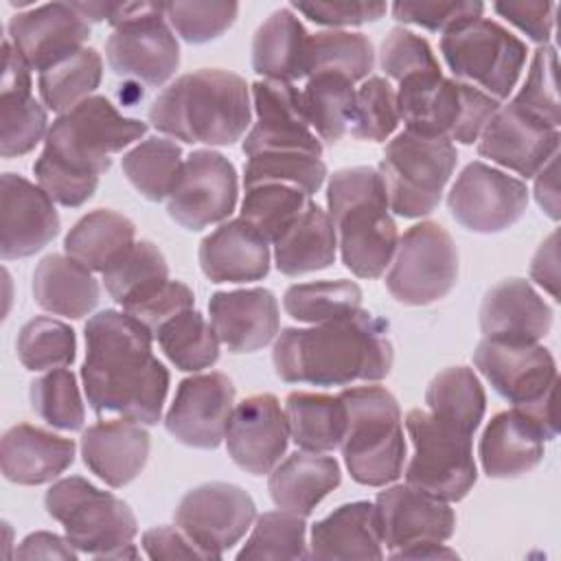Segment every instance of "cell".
Instances as JSON below:
<instances>
[{"label": "cell", "mask_w": 561, "mask_h": 561, "mask_svg": "<svg viewBox=\"0 0 561 561\" xmlns=\"http://www.w3.org/2000/svg\"><path fill=\"white\" fill-rule=\"evenodd\" d=\"M153 333L125 311L105 309L85 324L81 368L90 408L103 416L156 425L169 392V370L151 351Z\"/></svg>", "instance_id": "obj_1"}, {"label": "cell", "mask_w": 561, "mask_h": 561, "mask_svg": "<svg viewBox=\"0 0 561 561\" xmlns=\"http://www.w3.org/2000/svg\"><path fill=\"white\" fill-rule=\"evenodd\" d=\"M392 357L388 322L364 309L307 329H283L272 351L283 381L322 388L379 381L390 373Z\"/></svg>", "instance_id": "obj_2"}, {"label": "cell", "mask_w": 561, "mask_h": 561, "mask_svg": "<svg viewBox=\"0 0 561 561\" xmlns=\"http://www.w3.org/2000/svg\"><path fill=\"white\" fill-rule=\"evenodd\" d=\"M252 116L248 83L221 68L186 72L169 83L149 107V123L164 136L224 147L237 142Z\"/></svg>", "instance_id": "obj_3"}, {"label": "cell", "mask_w": 561, "mask_h": 561, "mask_svg": "<svg viewBox=\"0 0 561 561\" xmlns=\"http://www.w3.org/2000/svg\"><path fill=\"white\" fill-rule=\"evenodd\" d=\"M327 206L344 267L359 278H379L399 243L379 169L348 167L335 171L327 186Z\"/></svg>", "instance_id": "obj_4"}, {"label": "cell", "mask_w": 561, "mask_h": 561, "mask_svg": "<svg viewBox=\"0 0 561 561\" xmlns=\"http://www.w3.org/2000/svg\"><path fill=\"white\" fill-rule=\"evenodd\" d=\"M480 421L436 408H414L405 414V430L414 454L405 469V484L445 502L462 500L476 484L473 434Z\"/></svg>", "instance_id": "obj_5"}, {"label": "cell", "mask_w": 561, "mask_h": 561, "mask_svg": "<svg viewBox=\"0 0 561 561\" xmlns=\"http://www.w3.org/2000/svg\"><path fill=\"white\" fill-rule=\"evenodd\" d=\"M147 131V125L123 116L110 99L92 94L57 116L48 127L37 162L75 178L99 180L112 167V153L123 151Z\"/></svg>", "instance_id": "obj_6"}, {"label": "cell", "mask_w": 561, "mask_h": 561, "mask_svg": "<svg viewBox=\"0 0 561 561\" xmlns=\"http://www.w3.org/2000/svg\"><path fill=\"white\" fill-rule=\"evenodd\" d=\"M346 432L340 443L351 478L364 486H386L403 471L405 438L397 399L381 386H355L340 392Z\"/></svg>", "instance_id": "obj_7"}, {"label": "cell", "mask_w": 561, "mask_h": 561, "mask_svg": "<svg viewBox=\"0 0 561 561\" xmlns=\"http://www.w3.org/2000/svg\"><path fill=\"white\" fill-rule=\"evenodd\" d=\"M46 513L64 526L66 539L96 559H136L138 522L131 508L81 476L55 482L44 495Z\"/></svg>", "instance_id": "obj_8"}, {"label": "cell", "mask_w": 561, "mask_h": 561, "mask_svg": "<svg viewBox=\"0 0 561 561\" xmlns=\"http://www.w3.org/2000/svg\"><path fill=\"white\" fill-rule=\"evenodd\" d=\"M497 107V99L458 79H445L443 72L403 79L397 90L399 121L405 129L460 145H473Z\"/></svg>", "instance_id": "obj_9"}, {"label": "cell", "mask_w": 561, "mask_h": 561, "mask_svg": "<svg viewBox=\"0 0 561 561\" xmlns=\"http://www.w3.org/2000/svg\"><path fill=\"white\" fill-rule=\"evenodd\" d=\"M456 145L445 136H423L410 129L397 134L383 151L379 173L394 215L416 219L430 215L456 169Z\"/></svg>", "instance_id": "obj_10"}, {"label": "cell", "mask_w": 561, "mask_h": 561, "mask_svg": "<svg viewBox=\"0 0 561 561\" xmlns=\"http://www.w3.org/2000/svg\"><path fill=\"white\" fill-rule=\"evenodd\" d=\"M114 26L105 44L112 72L158 88L180 66V44L171 33L164 4L116 2L110 18Z\"/></svg>", "instance_id": "obj_11"}, {"label": "cell", "mask_w": 561, "mask_h": 561, "mask_svg": "<svg viewBox=\"0 0 561 561\" xmlns=\"http://www.w3.org/2000/svg\"><path fill=\"white\" fill-rule=\"evenodd\" d=\"M440 53L458 81L497 101L508 99L526 64V44L486 18L447 31Z\"/></svg>", "instance_id": "obj_12"}, {"label": "cell", "mask_w": 561, "mask_h": 561, "mask_svg": "<svg viewBox=\"0 0 561 561\" xmlns=\"http://www.w3.org/2000/svg\"><path fill=\"white\" fill-rule=\"evenodd\" d=\"M458 280V250L451 234L436 221L414 224L397 243L386 287L397 302L410 307L445 298Z\"/></svg>", "instance_id": "obj_13"}, {"label": "cell", "mask_w": 561, "mask_h": 561, "mask_svg": "<svg viewBox=\"0 0 561 561\" xmlns=\"http://www.w3.org/2000/svg\"><path fill=\"white\" fill-rule=\"evenodd\" d=\"M175 526L199 546L208 559H221L248 533L256 504L237 484L206 482L191 489L178 504Z\"/></svg>", "instance_id": "obj_14"}, {"label": "cell", "mask_w": 561, "mask_h": 561, "mask_svg": "<svg viewBox=\"0 0 561 561\" xmlns=\"http://www.w3.org/2000/svg\"><path fill=\"white\" fill-rule=\"evenodd\" d=\"M473 366L513 408L530 410L554 399L557 364L550 351L537 342L524 344L484 337L473 351Z\"/></svg>", "instance_id": "obj_15"}, {"label": "cell", "mask_w": 561, "mask_h": 561, "mask_svg": "<svg viewBox=\"0 0 561 561\" xmlns=\"http://www.w3.org/2000/svg\"><path fill=\"white\" fill-rule=\"evenodd\" d=\"M239 184L234 164L213 149L193 151L167 197V213L186 230L224 221L237 206Z\"/></svg>", "instance_id": "obj_16"}, {"label": "cell", "mask_w": 561, "mask_h": 561, "mask_svg": "<svg viewBox=\"0 0 561 561\" xmlns=\"http://www.w3.org/2000/svg\"><path fill=\"white\" fill-rule=\"evenodd\" d=\"M528 204L526 184L484 162H469L447 195L451 217L467 230L493 234L522 219Z\"/></svg>", "instance_id": "obj_17"}, {"label": "cell", "mask_w": 561, "mask_h": 561, "mask_svg": "<svg viewBox=\"0 0 561 561\" xmlns=\"http://www.w3.org/2000/svg\"><path fill=\"white\" fill-rule=\"evenodd\" d=\"M375 511L390 559L414 546L445 543L456 528V513L449 502L410 484L381 491L375 500Z\"/></svg>", "instance_id": "obj_18"}, {"label": "cell", "mask_w": 561, "mask_h": 561, "mask_svg": "<svg viewBox=\"0 0 561 561\" xmlns=\"http://www.w3.org/2000/svg\"><path fill=\"white\" fill-rule=\"evenodd\" d=\"M252 103L256 123L248 131L241 149L256 156L267 151H298L322 156V142L311 131L300 103V90L287 81H254Z\"/></svg>", "instance_id": "obj_19"}, {"label": "cell", "mask_w": 561, "mask_h": 561, "mask_svg": "<svg viewBox=\"0 0 561 561\" xmlns=\"http://www.w3.org/2000/svg\"><path fill=\"white\" fill-rule=\"evenodd\" d=\"M232 408L234 386L224 373L193 375L180 381L164 427L182 445L215 449L224 440Z\"/></svg>", "instance_id": "obj_20"}, {"label": "cell", "mask_w": 561, "mask_h": 561, "mask_svg": "<svg viewBox=\"0 0 561 561\" xmlns=\"http://www.w3.org/2000/svg\"><path fill=\"white\" fill-rule=\"evenodd\" d=\"M9 42L39 75L72 57L90 37V22L72 2H50L20 11L9 20Z\"/></svg>", "instance_id": "obj_21"}, {"label": "cell", "mask_w": 561, "mask_h": 561, "mask_svg": "<svg viewBox=\"0 0 561 561\" xmlns=\"http://www.w3.org/2000/svg\"><path fill=\"white\" fill-rule=\"evenodd\" d=\"M224 440L237 467L252 476L270 473L289 443V425L280 401L270 392L239 401L228 419Z\"/></svg>", "instance_id": "obj_22"}, {"label": "cell", "mask_w": 561, "mask_h": 561, "mask_svg": "<svg viewBox=\"0 0 561 561\" xmlns=\"http://www.w3.org/2000/svg\"><path fill=\"white\" fill-rule=\"evenodd\" d=\"M559 129L530 116L513 101L500 105L478 138V153L491 162L535 178L559 151Z\"/></svg>", "instance_id": "obj_23"}, {"label": "cell", "mask_w": 561, "mask_h": 561, "mask_svg": "<svg viewBox=\"0 0 561 561\" xmlns=\"http://www.w3.org/2000/svg\"><path fill=\"white\" fill-rule=\"evenodd\" d=\"M59 215L50 195L15 173L0 180V254L26 259L59 234Z\"/></svg>", "instance_id": "obj_24"}, {"label": "cell", "mask_w": 561, "mask_h": 561, "mask_svg": "<svg viewBox=\"0 0 561 561\" xmlns=\"http://www.w3.org/2000/svg\"><path fill=\"white\" fill-rule=\"evenodd\" d=\"M210 324L230 353H254L267 346L280 327L278 300L265 287L217 291L208 300Z\"/></svg>", "instance_id": "obj_25"}, {"label": "cell", "mask_w": 561, "mask_h": 561, "mask_svg": "<svg viewBox=\"0 0 561 561\" xmlns=\"http://www.w3.org/2000/svg\"><path fill=\"white\" fill-rule=\"evenodd\" d=\"M2 53L0 153L15 158L28 153L48 134V116L31 92V68L9 39H4Z\"/></svg>", "instance_id": "obj_26"}, {"label": "cell", "mask_w": 561, "mask_h": 561, "mask_svg": "<svg viewBox=\"0 0 561 561\" xmlns=\"http://www.w3.org/2000/svg\"><path fill=\"white\" fill-rule=\"evenodd\" d=\"M552 327L550 305L524 278L493 285L480 305V331L497 342L535 344Z\"/></svg>", "instance_id": "obj_27"}, {"label": "cell", "mask_w": 561, "mask_h": 561, "mask_svg": "<svg viewBox=\"0 0 561 561\" xmlns=\"http://www.w3.org/2000/svg\"><path fill=\"white\" fill-rule=\"evenodd\" d=\"M149 447L151 440L142 423L127 419L101 421L81 434L85 467L114 489L140 476L149 458Z\"/></svg>", "instance_id": "obj_28"}, {"label": "cell", "mask_w": 561, "mask_h": 561, "mask_svg": "<svg viewBox=\"0 0 561 561\" xmlns=\"http://www.w3.org/2000/svg\"><path fill=\"white\" fill-rule=\"evenodd\" d=\"M199 267L213 283L261 280L270 272V241L245 219H230L199 243Z\"/></svg>", "instance_id": "obj_29"}, {"label": "cell", "mask_w": 561, "mask_h": 561, "mask_svg": "<svg viewBox=\"0 0 561 561\" xmlns=\"http://www.w3.org/2000/svg\"><path fill=\"white\" fill-rule=\"evenodd\" d=\"M75 460V443L48 430L18 423L0 440V467L9 482L35 486L53 482Z\"/></svg>", "instance_id": "obj_30"}, {"label": "cell", "mask_w": 561, "mask_h": 561, "mask_svg": "<svg viewBox=\"0 0 561 561\" xmlns=\"http://www.w3.org/2000/svg\"><path fill=\"white\" fill-rule=\"evenodd\" d=\"M543 432L517 408L497 412L482 432L478 456L489 478H517L543 460Z\"/></svg>", "instance_id": "obj_31"}, {"label": "cell", "mask_w": 561, "mask_h": 561, "mask_svg": "<svg viewBox=\"0 0 561 561\" xmlns=\"http://www.w3.org/2000/svg\"><path fill=\"white\" fill-rule=\"evenodd\" d=\"M377 511L370 502H348L311 526L309 559H383Z\"/></svg>", "instance_id": "obj_32"}, {"label": "cell", "mask_w": 561, "mask_h": 561, "mask_svg": "<svg viewBox=\"0 0 561 561\" xmlns=\"http://www.w3.org/2000/svg\"><path fill=\"white\" fill-rule=\"evenodd\" d=\"M342 471L335 458L316 451H296L270 471L267 489L272 502L287 513L307 517L340 486Z\"/></svg>", "instance_id": "obj_33"}, {"label": "cell", "mask_w": 561, "mask_h": 561, "mask_svg": "<svg viewBox=\"0 0 561 561\" xmlns=\"http://www.w3.org/2000/svg\"><path fill=\"white\" fill-rule=\"evenodd\" d=\"M307 28L291 9H276L254 33L252 68L267 81H287L307 77Z\"/></svg>", "instance_id": "obj_34"}, {"label": "cell", "mask_w": 561, "mask_h": 561, "mask_svg": "<svg viewBox=\"0 0 561 561\" xmlns=\"http://www.w3.org/2000/svg\"><path fill=\"white\" fill-rule=\"evenodd\" d=\"M99 296L92 270L68 254H48L33 272V298L44 311L83 318L99 305Z\"/></svg>", "instance_id": "obj_35"}, {"label": "cell", "mask_w": 561, "mask_h": 561, "mask_svg": "<svg viewBox=\"0 0 561 561\" xmlns=\"http://www.w3.org/2000/svg\"><path fill=\"white\" fill-rule=\"evenodd\" d=\"M337 237L327 210L309 204L307 210L274 241V263L285 276H302L335 261Z\"/></svg>", "instance_id": "obj_36"}, {"label": "cell", "mask_w": 561, "mask_h": 561, "mask_svg": "<svg viewBox=\"0 0 561 561\" xmlns=\"http://www.w3.org/2000/svg\"><path fill=\"white\" fill-rule=\"evenodd\" d=\"M136 226L129 217L99 208L83 215L66 234L64 250L92 272H105L131 243Z\"/></svg>", "instance_id": "obj_37"}, {"label": "cell", "mask_w": 561, "mask_h": 561, "mask_svg": "<svg viewBox=\"0 0 561 561\" xmlns=\"http://www.w3.org/2000/svg\"><path fill=\"white\" fill-rule=\"evenodd\" d=\"M289 438L305 451H333L346 432V408L340 394L291 392L285 399Z\"/></svg>", "instance_id": "obj_38"}, {"label": "cell", "mask_w": 561, "mask_h": 561, "mask_svg": "<svg viewBox=\"0 0 561 561\" xmlns=\"http://www.w3.org/2000/svg\"><path fill=\"white\" fill-rule=\"evenodd\" d=\"M355 92L353 81L340 72L322 70L307 77V85L300 90V103L320 140L335 145L348 131Z\"/></svg>", "instance_id": "obj_39"}, {"label": "cell", "mask_w": 561, "mask_h": 561, "mask_svg": "<svg viewBox=\"0 0 561 561\" xmlns=\"http://www.w3.org/2000/svg\"><path fill=\"white\" fill-rule=\"evenodd\" d=\"M167 359L186 373L213 366L219 359V337L206 318L195 309H184L167 320L153 335Z\"/></svg>", "instance_id": "obj_40"}, {"label": "cell", "mask_w": 561, "mask_h": 561, "mask_svg": "<svg viewBox=\"0 0 561 561\" xmlns=\"http://www.w3.org/2000/svg\"><path fill=\"white\" fill-rule=\"evenodd\" d=\"M101 274L110 298L127 307L169 280V265L158 245L151 241H134Z\"/></svg>", "instance_id": "obj_41"}, {"label": "cell", "mask_w": 561, "mask_h": 561, "mask_svg": "<svg viewBox=\"0 0 561 561\" xmlns=\"http://www.w3.org/2000/svg\"><path fill=\"white\" fill-rule=\"evenodd\" d=\"M123 173L131 186L149 202H162L171 195L180 171L182 149L169 138H147L123 156Z\"/></svg>", "instance_id": "obj_42"}, {"label": "cell", "mask_w": 561, "mask_h": 561, "mask_svg": "<svg viewBox=\"0 0 561 561\" xmlns=\"http://www.w3.org/2000/svg\"><path fill=\"white\" fill-rule=\"evenodd\" d=\"M101 55L94 48H81L39 75V96L48 110L64 114L92 96L101 83Z\"/></svg>", "instance_id": "obj_43"}, {"label": "cell", "mask_w": 561, "mask_h": 561, "mask_svg": "<svg viewBox=\"0 0 561 561\" xmlns=\"http://www.w3.org/2000/svg\"><path fill=\"white\" fill-rule=\"evenodd\" d=\"M283 307L298 322L320 324L362 309V289L344 278L296 283L285 289Z\"/></svg>", "instance_id": "obj_44"}, {"label": "cell", "mask_w": 561, "mask_h": 561, "mask_svg": "<svg viewBox=\"0 0 561 561\" xmlns=\"http://www.w3.org/2000/svg\"><path fill=\"white\" fill-rule=\"evenodd\" d=\"M375 66V50L364 33L320 31L309 35L307 77L331 70L348 77L353 83L366 79Z\"/></svg>", "instance_id": "obj_45"}, {"label": "cell", "mask_w": 561, "mask_h": 561, "mask_svg": "<svg viewBox=\"0 0 561 561\" xmlns=\"http://www.w3.org/2000/svg\"><path fill=\"white\" fill-rule=\"evenodd\" d=\"M311 204V195L305 191L265 182L245 188V197L241 202V219L254 226L267 241H276Z\"/></svg>", "instance_id": "obj_46"}, {"label": "cell", "mask_w": 561, "mask_h": 561, "mask_svg": "<svg viewBox=\"0 0 561 561\" xmlns=\"http://www.w3.org/2000/svg\"><path fill=\"white\" fill-rule=\"evenodd\" d=\"M15 351L26 370H55L75 362L77 337L66 322L37 316L20 329Z\"/></svg>", "instance_id": "obj_47"}, {"label": "cell", "mask_w": 561, "mask_h": 561, "mask_svg": "<svg viewBox=\"0 0 561 561\" xmlns=\"http://www.w3.org/2000/svg\"><path fill=\"white\" fill-rule=\"evenodd\" d=\"M237 559H309L305 517L280 508L263 513Z\"/></svg>", "instance_id": "obj_48"}, {"label": "cell", "mask_w": 561, "mask_h": 561, "mask_svg": "<svg viewBox=\"0 0 561 561\" xmlns=\"http://www.w3.org/2000/svg\"><path fill=\"white\" fill-rule=\"evenodd\" d=\"M327 178V164L318 156L298 151H267L250 156L243 169V186H256L265 182L289 184L307 195H313Z\"/></svg>", "instance_id": "obj_49"}, {"label": "cell", "mask_w": 561, "mask_h": 561, "mask_svg": "<svg viewBox=\"0 0 561 561\" xmlns=\"http://www.w3.org/2000/svg\"><path fill=\"white\" fill-rule=\"evenodd\" d=\"M31 408L48 425L66 432L83 427L85 408L79 394L77 377L66 368L48 370L31 381L28 388Z\"/></svg>", "instance_id": "obj_50"}, {"label": "cell", "mask_w": 561, "mask_h": 561, "mask_svg": "<svg viewBox=\"0 0 561 561\" xmlns=\"http://www.w3.org/2000/svg\"><path fill=\"white\" fill-rule=\"evenodd\" d=\"M399 125L397 92L381 77L366 79L355 92L348 131L359 140L383 142Z\"/></svg>", "instance_id": "obj_51"}, {"label": "cell", "mask_w": 561, "mask_h": 561, "mask_svg": "<svg viewBox=\"0 0 561 561\" xmlns=\"http://www.w3.org/2000/svg\"><path fill=\"white\" fill-rule=\"evenodd\" d=\"M517 107L528 112L530 116L543 121L550 127L559 129L561 123V105L557 94V50L546 44L539 46L533 55L528 77L513 99Z\"/></svg>", "instance_id": "obj_52"}, {"label": "cell", "mask_w": 561, "mask_h": 561, "mask_svg": "<svg viewBox=\"0 0 561 561\" xmlns=\"http://www.w3.org/2000/svg\"><path fill=\"white\" fill-rule=\"evenodd\" d=\"M239 13L237 2H164V18L188 44H206L226 33Z\"/></svg>", "instance_id": "obj_53"}, {"label": "cell", "mask_w": 561, "mask_h": 561, "mask_svg": "<svg viewBox=\"0 0 561 561\" xmlns=\"http://www.w3.org/2000/svg\"><path fill=\"white\" fill-rule=\"evenodd\" d=\"M379 64L383 68V72L394 79V81H403L416 75H436L440 72V66L430 48V44L419 37L416 33L408 31V28H392L388 33V37L381 44V53H379Z\"/></svg>", "instance_id": "obj_54"}, {"label": "cell", "mask_w": 561, "mask_h": 561, "mask_svg": "<svg viewBox=\"0 0 561 561\" xmlns=\"http://www.w3.org/2000/svg\"><path fill=\"white\" fill-rule=\"evenodd\" d=\"M484 4L478 0H421V2H394L392 18L405 24H416L434 33H447L460 24L482 18Z\"/></svg>", "instance_id": "obj_55"}, {"label": "cell", "mask_w": 561, "mask_h": 561, "mask_svg": "<svg viewBox=\"0 0 561 561\" xmlns=\"http://www.w3.org/2000/svg\"><path fill=\"white\" fill-rule=\"evenodd\" d=\"M193 302H195L193 289L182 280L169 278L160 287L149 291L147 296L123 307V311L129 313L131 318H136L140 324H145L156 335V331L167 320H171L173 316H178L184 309H193Z\"/></svg>", "instance_id": "obj_56"}, {"label": "cell", "mask_w": 561, "mask_h": 561, "mask_svg": "<svg viewBox=\"0 0 561 561\" xmlns=\"http://www.w3.org/2000/svg\"><path fill=\"white\" fill-rule=\"evenodd\" d=\"M291 9L302 13L316 24L322 26H359L366 22H375L383 18L388 11L386 2H351V0H335V2H291Z\"/></svg>", "instance_id": "obj_57"}, {"label": "cell", "mask_w": 561, "mask_h": 561, "mask_svg": "<svg viewBox=\"0 0 561 561\" xmlns=\"http://www.w3.org/2000/svg\"><path fill=\"white\" fill-rule=\"evenodd\" d=\"M495 13L526 33L533 42L546 46L554 28V2H497L493 4Z\"/></svg>", "instance_id": "obj_58"}, {"label": "cell", "mask_w": 561, "mask_h": 561, "mask_svg": "<svg viewBox=\"0 0 561 561\" xmlns=\"http://www.w3.org/2000/svg\"><path fill=\"white\" fill-rule=\"evenodd\" d=\"M142 548L149 559H208L199 546H195L180 528L173 526L145 530Z\"/></svg>", "instance_id": "obj_59"}, {"label": "cell", "mask_w": 561, "mask_h": 561, "mask_svg": "<svg viewBox=\"0 0 561 561\" xmlns=\"http://www.w3.org/2000/svg\"><path fill=\"white\" fill-rule=\"evenodd\" d=\"M15 557L18 559H77L79 550L66 537L39 530L24 537V541L15 550Z\"/></svg>", "instance_id": "obj_60"}, {"label": "cell", "mask_w": 561, "mask_h": 561, "mask_svg": "<svg viewBox=\"0 0 561 561\" xmlns=\"http://www.w3.org/2000/svg\"><path fill=\"white\" fill-rule=\"evenodd\" d=\"M530 278L559 300V245L557 230L539 245L530 263Z\"/></svg>", "instance_id": "obj_61"}, {"label": "cell", "mask_w": 561, "mask_h": 561, "mask_svg": "<svg viewBox=\"0 0 561 561\" xmlns=\"http://www.w3.org/2000/svg\"><path fill=\"white\" fill-rule=\"evenodd\" d=\"M559 151L539 169L535 175V199L543 208V213L550 219H559V182H557V171H559Z\"/></svg>", "instance_id": "obj_62"}, {"label": "cell", "mask_w": 561, "mask_h": 561, "mask_svg": "<svg viewBox=\"0 0 561 561\" xmlns=\"http://www.w3.org/2000/svg\"><path fill=\"white\" fill-rule=\"evenodd\" d=\"M456 550L447 548L445 543H425V546H414L403 552H399L394 559H456Z\"/></svg>", "instance_id": "obj_63"}]
</instances>
